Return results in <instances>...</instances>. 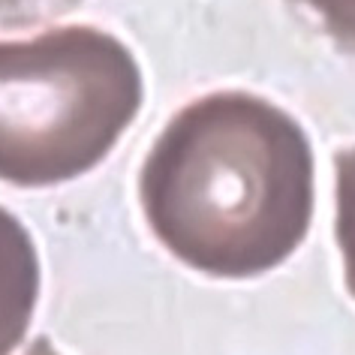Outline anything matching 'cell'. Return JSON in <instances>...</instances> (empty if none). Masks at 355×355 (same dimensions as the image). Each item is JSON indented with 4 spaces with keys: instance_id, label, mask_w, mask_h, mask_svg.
Masks as SVG:
<instances>
[{
    "instance_id": "obj_1",
    "label": "cell",
    "mask_w": 355,
    "mask_h": 355,
    "mask_svg": "<svg viewBox=\"0 0 355 355\" xmlns=\"http://www.w3.org/2000/svg\"><path fill=\"white\" fill-rule=\"evenodd\" d=\"M154 235L211 277H256L304 241L313 217V150L274 103L211 94L159 132L139 178Z\"/></svg>"
},
{
    "instance_id": "obj_2",
    "label": "cell",
    "mask_w": 355,
    "mask_h": 355,
    "mask_svg": "<svg viewBox=\"0 0 355 355\" xmlns=\"http://www.w3.org/2000/svg\"><path fill=\"white\" fill-rule=\"evenodd\" d=\"M130 49L96 28L0 42V178L49 187L100 163L141 105Z\"/></svg>"
},
{
    "instance_id": "obj_3",
    "label": "cell",
    "mask_w": 355,
    "mask_h": 355,
    "mask_svg": "<svg viewBox=\"0 0 355 355\" xmlns=\"http://www.w3.org/2000/svg\"><path fill=\"white\" fill-rule=\"evenodd\" d=\"M40 295V262L19 220L0 208V355H10L31 325Z\"/></svg>"
},
{
    "instance_id": "obj_4",
    "label": "cell",
    "mask_w": 355,
    "mask_h": 355,
    "mask_svg": "<svg viewBox=\"0 0 355 355\" xmlns=\"http://www.w3.org/2000/svg\"><path fill=\"white\" fill-rule=\"evenodd\" d=\"M337 168V244L346 265V286L355 298V148L334 157Z\"/></svg>"
},
{
    "instance_id": "obj_5",
    "label": "cell",
    "mask_w": 355,
    "mask_h": 355,
    "mask_svg": "<svg viewBox=\"0 0 355 355\" xmlns=\"http://www.w3.org/2000/svg\"><path fill=\"white\" fill-rule=\"evenodd\" d=\"M307 6L337 46L355 55V0H292Z\"/></svg>"
},
{
    "instance_id": "obj_6",
    "label": "cell",
    "mask_w": 355,
    "mask_h": 355,
    "mask_svg": "<svg viewBox=\"0 0 355 355\" xmlns=\"http://www.w3.org/2000/svg\"><path fill=\"white\" fill-rule=\"evenodd\" d=\"M51 6H55V12L58 15H64V12H69L76 3H82V0H49ZM6 10H10V0H0V24L6 21Z\"/></svg>"
},
{
    "instance_id": "obj_7",
    "label": "cell",
    "mask_w": 355,
    "mask_h": 355,
    "mask_svg": "<svg viewBox=\"0 0 355 355\" xmlns=\"http://www.w3.org/2000/svg\"><path fill=\"white\" fill-rule=\"evenodd\" d=\"M24 355H60V352H55V346H51L46 337H40V340H33V346Z\"/></svg>"
}]
</instances>
